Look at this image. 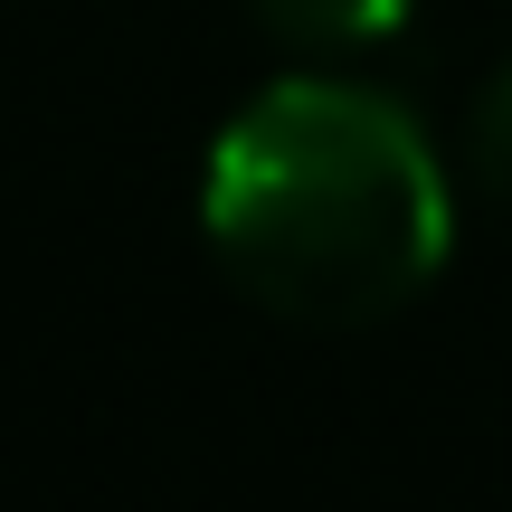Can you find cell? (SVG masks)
I'll use <instances>...</instances> for the list:
<instances>
[{
    "label": "cell",
    "mask_w": 512,
    "mask_h": 512,
    "mask_svg": "<svg viewBox=\"0 0 512 512\" xmlns=\"http://www.w3.org/2000/svg\"><path fill=\"white\" fill-rule=\"evenodd\" d=\"M475 171L512 200V67L484 86V105H475Z\"/></svg>",
    "instance_id": "3957f363"
},
{
    "label": "cell",
    "mask_w": 512,
    "mask_h": 512,
    "mask_svg": "<svg viewBox=\"0 0 512 512\" xmlns=\"http://www.w3.org/2000/svg\"><path fill=\"white\" fill-rule=\"evenodd\" d=\"M200 228L256 304L294 323H380L446 266V181L389 95L294 76L209 152Z\"/></svg>",
    "instance_id": "6da1fadb"
},
{
    "label": "cell",
    "mask_w": 512,
    "mask_h": 512,
    "mask_svg": "<svg viewBox=\"0 0 512 512\" xmlns=\"http://www.w3.org/2000/svg\"><path fill=\"white\" fill-rule=\"evenodd\" d=\"M285 48H380L399 38L408 0H247Z\"/></svg>",
    "instance_id": "7a4b0ae2"
}]
</instances>
